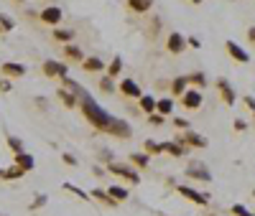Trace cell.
<instances>
[{
    "label": "cell",
    "mask_w": 255,
    "mask_h": 216,
    "mask_svg": "<svg viewBox=\"0 0 255 216\" xmlns=\"http://www.w3.org/2000/svg\"><path fill=\"white\" fill-rule=\"evenodd\" d=\"M79 110H82V115H84V120H87L97 133H105L108 135L110 133V127H113V122H115V117L105 110V107L92 97V94H84L82 99H79Z\"/></svg>",
    "instance_id": "1"
},
{
    "label": "cell",
    "mask_w": 255,
    "mask_h": 216,
    "mask_svg": "<svg viewBox=\"0 0 255 216\" xmlns=\"http://www.w3.org/2000/svg\"><path fill=\"white\" fill-rule=\"evenodd\" d=\"M108 173H110V176L123 178L125 183H133V186H138V183H140V173H138V168H135L130 160H128V163L110 160V163H108Z\"/></svg>",
    "instance_id": "2"
},
{
    "label": "cell",
    "mask_w": 255,
    "mask_h": 216,
    "mask_svg": "<svg viewBox=\"0 0 255 216\" xmlns=\"http://www.w3.org/2000/svg\"><path fill=\"white\" fill-rule=\"evenodd\" d=\"M174 140H179L181 145H186V147H191V150H207V147H209V140H207L204 135L194 133V130H184V133H179Z\"/></svg>",
    "instance_id": "3"
},
{
    "label": "cell",
    "mask_w": 255,
    "mask_h": 216,
    "mask_svg": "<svg viewBox=\"0 0 255 216\" xmlns=\"http://www.w3.org/2000/svg\"><path fill=\"white\" fill-rule=\"evenodd\" d=\"M41 72H44L49 79H64V76H69V64L56 61V59H46L44 64H41Z\"/></svg>",
    "instance_id": "4"
},
{
    "label": "cell",
    "mask_w": 255,
    "mask_h": 216,
    "mask_svg": "<svg viewBox=\"0 0 255 216\" xmlns=\"http://www.w3.org/2000/svg\"><path fill=\"white\" fill-rule=\"evenodd\" d=\"M179 99H181V107L186 112H197L199 107L204 104V94H202V89H197V86H189Z\"/></svg>",
    "instance_id": "5"
},
{
    "label": "cell",
    "mask_w": 255,
    "mask_h": 216,
    "mask_svg": "<svg viewBox=\"0 0 255 216\" xmlns=\"http://www.w3.org/2000/svg\"><path fill=\"white\" fill-rule=\"evenodd\" d=\"M184 176H189L191 181H197V183H209L212 181V173H209V168L202 160H189Z\"/></svg>",
    "instance_id": "6"
},
{
    "label": "cell",
    "mask_w": 255,
    "mask_h": 216,
    "mask_svg": "<svg viewBox=\"0 0 255 216\" xmlns=\"http://www.w3.org/2000/svg\"><path fill=\"white\" fill-rule=\"evenodd\" d=\"M176 193H179V196H184L186 201L197 204V206H209V193H202V191H197L194 186L176 183Z\"/></svg>",
    "instance_id": "7"
},
{
    "label": "cell",
    "mask_w": 255,
    "mask_h": 216,
    "mask_svg": "<svg viewBox=\"0 0 255 216\" xmlns=\"http://www.w3.org/2000/svg\"><path fill=\"white\" fill-rule=\"evenodd\" d=\"M166 49L168 54H174V56H181L186 49H189V43H186V36L179 33V31H171L166 36Z\"/></svg>",
    "instance_id": "8"
},
{
    "label": "cell",
    "mask_w": 255,
    "mask_h": 216,
    "mask_svg": "<svg viewBox=\"0 0 255 216\" xmlns=\"http://www.w3.org/2000/svg\"><path fill=\"white\" fill-rule=\"evenodd\" d=\"M217 92H220V97H222V102L227 107H235L238 104V92H235V86H232L230 79H225V76L217 79Z\"/></svg>",
    "instance_id": "9"
},
{
    "label": "cell",
    "mask_w": 255,
    "mask_h": 216,
    "mask_svg": "<svg viewBox=\"0 0 255 216\" xmlns=\"http://www.w3.org/2000/svg\"><path fill=\"white\" fill-rule=\"evenodd\" d=\"M61 18H64V10H61L59 5H46L44 10L38 13V20H41V23H46V26H51V28L61 23Z\"/></svg>",
    "instance_id": "10"
},
{
    "label": "cell",
    "mask_w": 255,
    "mask_h": 216,
    "mask_svg": "<svg viewBox=\"0 0 255 216\" xmlns=\"http://www.w3.org/2000/svg\"><path fill=\"white\" fill-rule=\"evenodd\" d=\"M118 92H120L123 97H128V99H138V97L143 94L140 84H138L135 79H130V76H125V79L118 84Z\"/></svg>",
    "instance_id": "11"
},
{
    "label": "cell",
    "mask_w": 255,
    "mask_h": 216,
    "mask_svg": "<svg viewBox=\"0 0 255 216\" xmlns=\"http://www.w3.org/2000/svg\"><path fill=\"white\" fill-rule=\"evenodd\" d=\"M0 74L8 76V79H20V76L28 74V69H26V64H20V61H5L3 67H0Z\"/></svg>",
    "instance_id": "12"
},
{
    "label": "cell",
    "mask_w": 255,
    "mask_h": 216,
    "mask_svg": "<svg viewBox=\"0 0 255 216\" xmlns=\"http://www.w3.org/2000/svg\"><path fill=\"white\" fill-rule=\"evenodd\" d=\"M225 51L230 54V59H235L238 64H250V54L240 46V43H235V41H225Z\"/></svg>",
    "instance_id": "13"
},
{
    "label": "cell",
    "mask_w": 255,
    "mask_h": 216,
    "mask_svg": "<svg viewBox=\"0 0 255 216\" xmlns=\"http://www.w3.org/2000/svg\"><path fill=\"white\" fill-rule=\"evenodd\" d=\"M108 135L120 138V140H128V138L133 135V127H130V122H125V120L115 117V122H113V127H110V133H108Z\"/></svg>",
    "instance_id": "14"
},
{
    "label": "cell",
    "mask_w": 255,
    "mask_h": 216,
    "mask_svg": "<svg viewBox=\"0 0 255 216\" xmlns=\"http://www.w3.org/2000/svg\"><path fill=\"white\" fill-rule=\"evenodd\" d=\"M56 97H59V102L67 107V110H77V107H79V97H77L72 89H67V86H59Z\"/></svg>",
    "instance_id": "15"
},
{
    "label": "cell",
    "mask_w": 255,
    "mask_h": 216,
    "mask_svg": "<svg viewBox=\"0 0 255 216\" xmlns=\"http://www.w3.org/2000/svg\"><path fill=\"white\" fill-rule=\"evenodd\" d=\"M82 69L87 72V74H102L105 69H108V64H105L100 56H84V61H82Z\"/></svg>",
    "instance_id": "16"
},
{
    "label": "cell",
    "mask_w": 255,
    "mask_h": 216,
    "mask_svg": "<svg viewBox=\"0 0 255 216\" xmlns=\"http://www.w3.org/2000/svg\"><path fill=\"white\" fill-rule=\"evenodd\" d=\"M163 155L184 158V155H189V147H186V145H181L179 140H166V143H163Z\"/></svg>",
    "instance_id": "17"
},
{
    "label": "cell",
    "mask_w": 255,
    "mask_h": 216,
    "mask_svg": "<svg viewBox=\"0 0 255 216\" xmlns=\"http://www.w3.org/2000/svg\"><path fill=\"white\" fill-rule=\"evenodd\" d=\"M189 86H191V84H189V76L179 74V76H174V79H171V84H168V92H171V97H176V99H179V97L189 89Z\"/></svg>",
    "instance_id": "18"
},
{
    "label": "cell",
    "mask_w": 255,
    "mask_h": 216,
    "mask_svg": "<svg viewBox=\"0 0 255 216\" xmlns=\"http://www.w3.org/2000/svg\"><path fill=\"white\" fill-rule=\"evenodd\" d=\"M23 176H26V170L20 168L18 163H13L8 168H0V178H3V181H20Z\"/></svg>",
    "instance_id": "19"
},
{
    "label": "cell",
    "mask_w": 255,
    "mask_h": 216,
    "mask_svg": "<svg viewBox=\"0 0 255 216\" xmlns=\"http://www.w3.org/2000/svg\"><path fill=\"white\" fill-rule=\"evenodd\" d=\"M13 163H18L26 173H31V170L36 168V158L28 153V150H23V153H13Z\"/></svg>",
    "instance_id": "20"
},
{
    "label": "cell",
    "mask_w": 255,
    "mask_h": 216,
    "mask_svg": "<svg viewBox=\"0 0 255 216\" xmlns=\"http://www.w3.org/2000/svg\"><path fill=\"white\" fill-rule=\"evenodd\" d=\"M90 196H92V201H100V204L110 206V209H115V206H118V201L108 193V188H92V191H90Z\"/></svg>",
    "instance_id": "21"
},
{
    "label": "cell",
    "mask_w": 255,
    "mask_h": 216,
    "mask_svg": "<svg viewBox=\"0 0 255 216\" xmlns=\"http://www.w3.org/2000/svg\"><path fill=\"white\" fill-rule=\"evenodd\" d=\"M64 59L72 61V64H82L84 61V51L79 46H74V43H64Z\"/></svg>",
    "instance_id": "22"
},
{
    "label": "cell",
    "mask_w": 255,
    "mask_h": 216,
    "mask_svg": "<svg viewBox=\"0 0 255 216\" xmlns=\"http://www.w3.org/2000/svg\"><path fill=\"white\" fill-rule=\"evenodd\" d=\"M156 97L153 94H140L138 97V110L143 112V115H151V112H156Z\"/></svg>",
    "instance_id": "23"
},
{
    "label": "cell",
    "mask_w": 255,
    "mask_h": 216,
    "mask_svg": "<svg viewBox=\"0 0 255 216\" xmlns=\"http://www.w3.org/2000/svg\"><path fill=\"white\" fill-rule=\"evenodd\" d=\"M128 8L138 15H145V13L153 10V0H128Z\"/></svg>",
    "instance_id": "24"
},
{
    "label": "cell",
    "mask_w": 255,
    "mask_h": 216,
    "mask_svg": "<svg viewBox=\"0 0 255 216\" xmlns=\"http://www.w3.org/2000/svg\"><path fill=\"white\" fill-rule=\"evenodd\" d=\"M74 36H77V33H74L72 28H59V26H54V31H51V38H54V41H59L61 46H64V43H72V41H74Z\"/></svg>",
    "instance_id": "25"
},
{
    "label": "cell",
    "mask_w": 255,
    "mask_h": 216,
    "mask_svg": "<svg viewBox=\"0 0 255 216\" xmlns=\"http://www.w3.org/2000/svg\"><path fill=\"white\" fill-rule=\"evenodd\" d=\"M128 160H130L138 170H145L148 165H151V155H148L145 150H140V153H130V155H128Z\"/></svg>",
    "instance_id": "26"
},
{
    "label": "cell",
    "mask_w": 255,
    "mask_h": 216,
    "mask_svg": "<svg viewBox=\"0 0 255 216\" xmlns=\"http://www.w3.org/2000/svg\"><path fill=\"white\" fill-rule=\"evenodd\" d=\"M156 112L163 115V117H171L174 115V97H161L156 102Z\"/></svg>",
    "instance_id": "27"
},
{
    "label": "cell",
    "mask_w": 255,
    "mask_h": 216,
    "mask_svg": "<svg viewBox=\"0 0 255 216\" xmlns=\"http://www.w3.org/2000/svg\"><path fill=\"white\" fill-rule=\"evenodd\" d=\"M97 86H100V92H102V94H115V92H118L115 79L108 76V74H102V76H100V84H97Z\"/></svg>",
    "instance_id": "28"
},
{
    "label": "cell",
    "mask_w": 255,
    "mask_h": 216,
    "mask_svg": "<svg viewBox=\"0 0 255 216\" xmlns=\"http://www.w3.org/2000/svg\"><path fill=\"white\" fill-rule=\"evenodd\" d=\"M108 193H110V196H113L118 204H125L128 199H130V193H128V188H125V186H118V183H113V186L108 188Z\"/></svg>",
    "instance_id": "29"
},
{
    "label": "cell",
    "mask_w": 255,
    "mask_h": 216,
    "mask_svg": "<svg viewBox=\"0 0 255 216\" xmlns=\"http://www.w3.org/2000/svg\"><path fill=\"white\" fill-rule=\"evenodd\" d=\"M61 188H64V191H69L72 196H77V199H82V201H92V196H90L87 191H82L79 186H74V183H69V181H64V183H61Z\"/></svg>",
    "instance_id": "30"
},
{
    "label": "cell",
    "mask_w": 255,
    "mask_h": 216,
    "mask_svg": "<svg viewBox=\"0 0 255 216\" xmlns=\"http://www.w3.org/2000/svg\"><path fill=\"white\" fill-rule=\"evenodd\" d=\"M105 74L113 76V79H118V76L123 74V59H120V56H113V61L108 64V69H105Z\"/></svg>",
    "instance_id": "31"
},
{
    "label": "cell",
    "mask_w": 255,
    "mask_h": 216,
    "mask_svg": "<svg viewBox=\"0 0 255 216\" xmlns=\"http://www.w3.org/2000/svg\"><path fill=\"white\" fill-rule=\"evenodd\" d=\"M186 76H189V84H191V86H197V89L204 92V86H207V74H204V72H191V74H186Z\"/></svg>",
    "instance_id": "32"
},
{
    "label": "cell",
    "mask_w": 255,
    "mask_h": 216,
    "mask_svg": "<svg viewBox=\"0 0 255 216\" xmlns=\"http://www.w3.org/2000/svg\"><path fill=\"white\" fill-rule=\"evenodd\" d=\"M143 150H145V153L148 155H163V143H156V140H145L143 143Z\"/></svg>",
    "instance_id": "33"
},
{
    "label": "cell",
    "mask_w": 255,
    "mask_h": 216,
    "mask_svg": "<svg viewBox=\"0 0 255 216\" xmlns=\"http://www.w3.org/2000/svg\"><path fill=\"white\" fill-rule=\"evenodd\" d=\"M5 145L13 150V153H23V150H26V143L20 140V138H15V135H8L5 138Z\"/></svg>",
    "instance_id": "34"
},
{
    "label": "cell",
    "mask_w": 255,
    "mask_h": 216,
    "mask_svg": "<svg viewBox=\"0 0 255 216\" xmlns=\"http://www.w3.org/2000/svg\"><path fill=\"white\" fill-rule=\"evenodd\" d=\"M49 204V196H46V193H36V199L28 204V211H38V209H44Z\"/></svg>",
    "instance_id": "35"
},
{
    "label": "cell",
    "mask_w": 255,
    "mask_h": 216,
    "mask_svg": "<svg viewBox=\"0 0 255 216\" xmlns=\"http://www.w3.org/2000/svg\"><path fill=\"white\" fill-rule=\"evenodd\" d=\"M0 28H3L5 33H10V31L15 28V20H13L8 13H0Z\"/></svg>",
    "instance_id": "36"
},
{
    "label": "cell",
    "mask_w": 255,
    "mask_h": 216,
    "mask_svg": "<svg viewBox=\"0 0 255 216\" xmlns=\"http://www.w3.org/2000/svg\"><path fill=\"white\" fill-rule=\"evenodd\" d=\"M230 214H232V216H255V214H253L248 206H243V204H232Z\"/></svg>",
    "instance_id": "37"
},
{
    "label": "cell",
    "mask_w": 255,
    "mask_h": 216,
    "mask_svg": "<svg viewBox=\"0 0 255 216\" xmlns=\"http://www.w3.org/2000/svg\"><path fill=\"white\" fill-rule=\"evenodd\" d=\"M145 120H148V125L161 127V125H166V120H168V117H163V115H158V112H151V115H145Z\"/></svg>",
    "instance_id": "38"
},
{
    "label": "cell",
    "mask_w": 255,
    "mask_h": 216,
    "mask_svg": "<svg viewBox=\"0 0 255 216\" xmlns=\"http://www.w3.org/2000/svg\"><path fill=\"white\" fill-rule=\"evenodd\" d=\"M10 92H13V81L8 76H3L0 79V94H10Z\"/></svg>",
    "instance_id": "39"
},
{
    "label": "cell",
    "mask_w": 255,
    "mask_h": 216,
    "mask_svg": "<svg viewBox=\"0 0 255 216\" xmlns=\"http://www.w3.org/2000/svg\"><path fill=\"white\" fill-rule=\"evenodd\" d=\"M174 127L184 133V130H191V122H189L186 117H174Z\"/></svg>",
    "instance_id": "40"
},
{
    "label": "cell",
    "mask_w": 255,
    "mask_h": 216,
    "mask_svg": "<svg viewBox=\"0 0 255 216\" xmlns=\"http://www.w3.org/2000/svg\"><path fill=\"white\" fill-rule=\"evenodd\" d=\"M33 104L38 107L41 112H49V99L46 97H33Z\"/></svg>",
    "instance_id": "41"
},
{
    "label": "cell",
    "mask_w": 255,
    "mask_h": 216,
    "mask_svg": "<svg viewBox=\"0 0 255 216\" xmlns=\"http://www.w3.org/2000/svg\"><path fill=\"white\" fill-rule=\"evenodd\" d=\"M232 127H235L238 133H245V130H248V122H245L243 117H235V122H232Z\"/></svg>",
    "instance_id": "42"
},
{
    "label": "cell",
    "mask_w": 255,
    "mask_h": 216,
    "mask_svg": "<svg viewBox=\"0 0 255 216\" xmlns=\"http://www.w3.org/2000/svg\"><path fill=\"white\" fill-rule=\"evenodd\" d=\"M243 102H245V107H248L250 112H255V97H253V94H245V97H243Z\"/></svg>",
    "instance_id": "43"
},
{
    "label": "cell",
    "mask_w": 255,
    "mask_h": 216,
    "mask_svg": "<svg viewBox=\"0 0 255 216\" xmlns=\"http://www.w3.org/2000/svg\"><path fill=\"white\" fill-rule=\"evenodd\" d=\"M186 43H189L191 49H202V41H199L197 36H186Z\"/></svg>",
    "instance_id": "44"
},
{
    "label": "cell",
    "mask_w": 255,
    "mask_h": 216,
    "mask_svg": "<svg viewBox=\"0 0 255 216\" xmlns=\"http://www.w3.org/2000/svg\"><path fill=\"white\" fill-rule=\"evenodd\" d=\"M61 160H64V163H67V165H72V168L77 165V158H74L72 153H61Z\"/></svg>",
    "instance_id": "45"
},
{
    "label": "cell",
    "mask_w": 255,
    "mask_h": 216,
    "mask_svg": "<svg viewBox=\"0 0 255 216\" xmlns=\"http://www.w3.org/2000/svg\"><path fill=\"white\" fill-rule=\"evenodd\" d=\"M100 158H102L105 163H110V160H115V158H113V153H110V150H100Z\"/></svg>",
    "instance_id": "46"
},
{
    "label": "cell",
    "mask_w": 255,
    "mask_h": 216,
    "mask_svg": "<svg viewBox=\"0 0 255 216\" xmlns=\"http://www.w3.org/2000/svg\"><path fill=\"white\" fill-rule=\"evenodd\" d=\"M92 173H95L97 178H105V168L102 165H92Z\"/></svg>",
    "instance_id": "47"
},
{
    "label": "cell",
    "mask_w": 255,
    "mask_h": 216,
    "mask_svg": "<svg viewBox=\"0 0 255 216\" xmlns=\"http://www.w3.org/2000/svg\"><path fill=\"white\" fill-rule=\"evenodd\" d=\"M248 41L255 46V26H250V28H248Z\"/></svg>",
    "instance_id": "48"
},
{
    "label": "cell",
    "mask_w": 255,
    "mask_h": 216,
    "mask_svg": "<svg viewBox=\"0 0 255 216\" xmlns=\"http://www.w3.org/2000/svg\"><path fill=\"white\" fill-rule=\"evenodd\" d=\"M186 3H191V5H202L204 0H186Z\"/></svg>",
    "instance_id": "49"
},
{
    "label": "cell",
    "mask_w": 255,
    "mask_h": 216,
    "mask_svg": "<svg viewBox=\"0 0 255 216\" xmlns=\"http://www.w3.org/2000/svg\"><path fill=\"white\" fill-rule=\"evenodd\" d=\"M13 3H26V0H13Z\"/></svg>",
    "instance_id": "50"
},
{
    "label": "cell",
    "mask_w": 255,
    "mask_h": 216,
    "mask_svg": "<svg viewBox=\"0 0 255 216\" xmlns=\"http://www.w3.org/2000/svg\"><path fill=\"white\" fill-rule=\"evenodd\" d=\"M253 125H255V112H253Z\"/></svg>",
    "instance_id": "51"
},
{
    "label": "cell",
    "mask_w": 255,
    "mask_h": 216,
    "mask_svg": "<svg viewBox=\"0 0 255 216\" xmlns=\"http://www.w3.org/2000/svg\"><path fill=\"white\" fill-rule=\"evenodd\" d=\"M3 33H5V31H3V28H0V36H3Z\"/></svg>",
    "instance_id": "52"
},
{
    "label": "cell",
    "mask_w": 255,
    "mask_h": 216,
    "mask_svg": "<svg viewBox=\"0 0 255 216\" xmlns=\"http://www.w3.org/2000/svg\"><path fill=\"white\" fill-rule=\"evenodd\" d=\"M253 199H255V191H253Z\"/></svg>",
    "instance_id": "53"
},
{
    "label": "cell",
    "mask_w": 255,
    "mask_h": 216,
    "mask_svg": "<svg viewBox=\"0 0 255 216\" xmlns=\"http://www.w3.org/2000/svg\"><path fill=\"white\" fill-rule=\"evenodd\" d=\"M212 216H215V214H212Z\"/></svg>",
    "instance_id": "54"
}]
</instances>
